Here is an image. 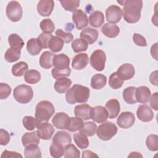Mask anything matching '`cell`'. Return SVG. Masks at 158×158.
Wrapping results in <instances>:
<instances>
[{
  "label": "cell",
  "mask_w": 158,
  "mask_h": 158,
  "mask_svg": "<svg viewBox=\"0 0 158 158\" xmlns=\"http://www.w3.org/2000/svg\"><path fill=\"white\" fill-rule=\"evenodd\" d=\"M146 145L149 150L156 151L158 150V136L154 134L149 135L146 140Z\"/></svg>",
  "instance_id": "cell-43"
},
{
  "label": "cell",
  "mask_w": 158,
  "mask_h": 158,
  "mask_svg": "<svg viewBox=\"0 0 158 158\" xmlns=\"http://www.w3.org/2000/svg\"><path fill=\"white\" fill-rule=\"evenodd\" d=\"M23 9L18 1H12L9 2L6 7V15L7 18L12 22H18L22 17Z\"/></svg>",
  "instance_id": "cell-6"
},
{
  "label": "cell",
  "mask_w": 158,
  "mask_h": 158,
  "mask_svg": "<svg viewBox=\"0 0 158 158\" xmlns=\"http://www.w3.org/2000/svg\"><path fill=\"white\" fill-rule=\"evenodd\" d=\"M83 154H82V157L84 158V157H98V156L97 154H96L95 153H94L93 152L91 151H84L83 152Z\"/></svg>",
  "instance_id": "cell-59"
},
{
  "label": "cell",
  "mask_w": 158,
  "mask_h": 158,
  "mask_svg": "<svg viewBox=\"0 0 158 158\" xmlns=\"http://www.w3.org/2000/svg\"><path fill=\"white\" fill-rule=\"evenodd\" d=\"M124 83V80L120 78L116 72L112 73L109 78V85L110 88L114 89H117L121 88Z\"/></svg>",
  "instance_id": "cell-44"
},
{
  "label": "cell",
  "mask_w": 158,
  "mask_h": 158,
  "mask_svg": "<svg viewBox=\"0 0 158 158\" xmlns=\"http://www.w3.org/2000/svg\"><path fill=\"white\" fill-rule=\"evenodd\" d=\"M109 117L108 112L106 107L102 106H97L91 110V118L94 122L101 123L106 122Z\"/></svg>",
  "instance_id": "cell-12"
},
{
  "label": "cell",
  "mask_w": 158,
  "mask_h": 158,
  "mask_svg": "<svg viewBox=\"0 0 158 158\" xmlns=\"http://www.w3.org/2000/svg\"><path fill=\"white\" fill-rule=\"evenodd\" d=\"M64 156L65 158H79L80 152L74 144L70 143L65 147Z\"/></svg>",
  "instance_id": "cell-41"
},
{
  "label": "cell",
  "mask_w": 158,
  "mask_h": 158,
  "mask_svg": "<svg viewBox=\"0 0 158 158\" xmlns=\"http://www.w3.org/2000/svg\"><path fill=\"white\" fill-rule=\"evenodd\" d=\"M52 65L54 68L57 69H65L69 67L70 59L65 54H56L52 58Z\"/></svg>",
  "instance_id": "cell-18"
},
{
  "label": "cell",
  "mask_w": 158,
  "mask_h": 158,
  "mask_svg": "<svg viewBox=\"0 0 158 158\" xmlns=\"http://www.w3.org/2000/svg\"><path fill=\"white\" fill-rule=\"evenodd\" d=\"M72 20L78 30L85 28L88 24V17L81 9H77L73 12Z\"/></svg>",
  "instance_id": "cell-10"
},
{
  "label": "cell",
  "mask_w": 158,
  "mask_h": 158,
  "mask_svg": "<svg viewBox=\"0 0 158 158\" xmlns=\"http://www.w3.org/2000/svg\"><path fill=\"white\" fill-rule=\"evenodd\" d=\"M107 110L108 115L110 118H115L118 115L120 110V103L116 99H111L109 100L105 106Z\"/></svg>",
  "instance_id": "cell-21"
},
{
  "label": "cell",
  "mask_w": 158,
  "mask_h": 158,
  "mask_svg": "<svg viewBox=\"0 0 158 158\" xmlns=\"http://www.w3.org/2000/svg\"><path fill=\"white\" fill-rule=\"evenodd\" d=\"M20 50L13 48H9L5 52L4 59L7 62L12 63L17 61L20 59Z\"/></svg>",
  "instance_id": "cell-36"
},
{
  "label": "cell",
  "mask_w": 158,
  "mask_h": 158,
  "mask_svg": "<svg viewBox=\"0 0 158 158\" xmlns=\"http://www.w3.org/2000/svg\"><path fill=\"white\" fill-rule=\"evenodd\" d=\"M40 27L42 31L44 33H51L54 32L55 29V25L50 19H43L41 22Z\"/></svg>",
  "instance_id": "cell-47"
},
{
  "label": "cell",
  "mask_w": 158,
  "mask_h": 158,
  "mask_svg": "<svg viewBox=\"0 0 158 158\" xmlns=\"http://www.w3.org/2000/svg\"><path fill=\"white\" fill-rule=\"evenodd\" d=\"M24 156L26 158H41V150L38 144H31L25 147Z\"/></svg>",
  "instance_id": "cell-29"
},
{
  "label": "cell",
  "mask_w": 158,
  "mask_h": 158,
  "mask_svg": "<svg viewBox=\"0 0 158 158\" xmlns=\"http://www.w3.org/2000/svg\"><path fill=\"white\" fill-rule=\"evenodd\" d=\"M80 36V38L85 40L88 44H92L98 40V31L96 29L88 27L81 31Z\"/></svg>",
  "instance_id": "cell-22"
},
{
  "label": "cell",
  "mask_w": 158,
  "mask_h": 158,
  "mask_svg": "<svg viewBox=\"0 0 158 158\" xmlns=\"http://www.w3.org/2000/svg\"><path fill=\"white\" fill-rule=\"evenodd\" d=\"M133 41L137 46L142 47L147 46V42L145 38L140 34L134 33L133 35Z\"/></svg>",
  "instance_id": "cell-53"
},
{
  "label": "cell",
  "mask_w": 158,
  "mask_h": 158,
  "mask_svg": "<svg viewBox=\"0 0 158 158\" xmlns=\"http://www.w3.org/2000/svg\"><path fill=\"white\" fill-rule=\"evenodd\" d=\"M28 69V64L23 62L20 61L15 64L12 67V73L15 77H21L25 73Z\"/></svg>",
  "instance_id": "cell-35"
},
{
  "label": "cell",
  "mask_w": 158,
  "mask_h": 158,
  "mask_svg": "<svg viewBox=\"0 0 158 158\" xmlns=\"http://www.w3.org/2000/svg\"><path fill=\"white\" fill-rule=\"evenodd\" d=\"M106 56L105 52L101 49L95 50L90 57V64L97 71H102L105 68Z\"/></svg>",
  "instance_id": "cell-7"
},
{
  "label": "cell",
  "mask_w": 158,
  "mask_h": 158,
  "mask_svg": "<svg viewBox=\"0 0 158 158\" xmlns=\"http://www.w3.org/2000/svg\"><path fill=\"white\" fill-rule=\"evenodd\" d=\"M136 115L138 119L144 122H150L154 117L152 110L146 104H142L138 106L136 110Z\"/></svg>",
  "instance_id": "cell-15"
},
{
  "label": "cell",
  "mask_w": 158,
  "mask_h": 158,
  "mask_svg": "<svg viewBox=\"0 0 158 158\" xmlns=\"http://www.w3.org/2000/svg\"><path fill=\"white\" fill-rule=\"evenodd\" d=\"M51 73L54 78L58 79L62 77H66L70 76L71 73V69H70V67L65 69H57L53 68Z\"/></svg>",
  "instance_id": "cell-50"
},
{
  "label": "cell",
  "mask_w": 158,
  "mask_h": 158,
  "mask_svg": "<svg viewBox=\"0 0 158 158\" xmlns=\"http://www.w3.org/2000/svg\"><path fill=\"white\" fill-rule=\"evenodd\" d=\"M72 84L70 79L66 77H62L57 79L54 85V88L59 93H64L69 89Z\"/></svg>",
  "instance_id": "cell-24"
},
{
  "label": "cell",
  "mask_w": 158,
  "mask_h": 158,
  "mask_svg": "<svg viewBox=\"0 0 158 158\" xmlns=\"http://www.w3.org/2000/svg\"><path fill=\"white\" fill-rule=\"evenodd\" d=\"M56 35L57 36L60 38L64 41V43H66L71 42L73 38V36L71 33L65 32L62 29H57L56 31Z\"/></svg>",
  "instance_id": "cell-51"
},
{
  "label": "cell",
  "mask_w": 158,
  "mask_h": 158,
  "mask_svg": "<svg viewBox=\"0 0 158 158\" xmlns=\"http://www.w3.org/2000/svg\"><path fill=\"white\" fill-rule=\"evenodd\" d=\"M157 44L158 43H156L153 44L151 48V54L152 57H154L156 60H157Z\"/></svg>",
  "instance_id": "cell-58"
},
{
  "label": "cell",
  "mask_w": 158,
  "mask_h": 158,
  "mask_svg": "<svg viewBox=\"0 0 158 158\" xmlns=\"http://www.w3.org/2000/svg\"><path fill=\"white\" fill-rule=\"evenodd\" d=\"M10 136L9 133L4 129L0 130V144L5 146L10 141Z\"/></svg>",
  "instance_id": "cell-54"
},
{
  "label": "cell",
  "mask_w": 158,
  "mask_h": 158,
  "mask_svg": "<svg viewBox=\"0 0 158 158\" xmlns=\"http://www.w3.org/2000/svg\"><path fill=\"white\" fill-rule=\"evenodd\" d=\"M73 139L75 143L80 149H86L89 146V140L86 135L81 133H75L73 135Z\"/></svg>",
  "instance_id": "cell-38"
},
{
  "label": "cell",
  "mask_w": 158,
  "mask_h": 158,
  "mask_svg": "<svg viewBox=\"0 0 158 158\" xmlns=\"http://www.w3.org/2000/svg\"><path fill=\"white\" fill-rule=\"evenodd\" d=\"M128 157H142V155H141L139 152H131L130 153V154L128 156Z\"/></svg>",
  "instance_id": "cell-60"
},
{
  "label": "cell",
  "mask_w": 158,
  "mask_h": 158,
  "mask_svg": "<svg viewBox=\"0 0 158 158\" xmlns=\"http://www.w3.org/2000/svg\"><path fill=\"white\" fill-rule=\"evenodd\" d=\"M23 127L29 131L33 130L37 126V122L35 118L32 116H25L22 120Z\"/></svg>",
  "instance_id": "cell-48"
},
{
  "label": "cell",
  "mask_w": 158,
  "mask_h": 158,
  "mask_svg": "<svg viewBox=\"0 0 158 158\" xmlns=\"http://www.w3.org/2000/svg\"><path fill=\"white\" fill-rule=\"evenodd\" d=\"M89 21L91 27L94 28H99L104 22V14L101 11L96 10L89 15Z\"/></svg>",
  "instance_id": "cell-26"
},
{
  "label": "cell",
  "mask_w": 158,
  "mask_h": 158,
  "mask_svg": "<svg viewBox=\"0 0 158 158\" xmlns=\"http://www.w3.org/2000/svg\"><path fill=\"white\" fill-rule=\"evenodd\" d=\"M123 19L129 23H135L141 18L143 7L141 0H127L123 4Z\"/></svg>",
  "instance_id": "cell-1"
},
{
  "label": "cell",
  "mask_w": 158,
  "mask_h": 158,
  "mask_svg": "<svg viewBox=\"0 0 158 158\" xmlns=\"http://www.w3.org/2000/svg\"><path fill=\"white\" fill-rule=\"evenodd\" d=\"M116 73L118 77L122 80H128L134 77L135 70L133 65L129 63H125L118 67Z\"/></svg>",
  "instance_id": "cell-14"
},
{
  "label": "cell",
  "mask_w": 158,
  "mask_h": 158,
  "mask_svg": "<svg viewBox=\"0 0 158 158\" xmlns=\"http://www.w3.org/2000/svg\"><path fill=\"white\" fill-rule=\"evenodd\" d=\"M151 96V91L146 86H141L136 89L135 97L136 101L139 103H147Z\"/></svg>",
  "instance_id": "cell-23"
},
{
  "label": "cell",
  "mask_w": 158,
  "mask_h": 158,
  "mask_svg": "<svg viewBox=\"0 0 158 158\" xmlns=\"http://www.w3.org/2000/svg\"><path fill=\"white\" fill-rule=\"evenodd\" d=\"M136 89V88L135 86H129L123 90V98L127 103L133 104L137 102L135 97Z\"/></svg>",
  "instance_id": "cell-32"
},
{
  "label": "cell",
  "mask_w": 158,
  "mask_h": 158,
  "mask_svg": "<svg viewBox=\"0 0 158 158\" xmlns=\"http://www.w3.org/2000/svg\"><path fill=\"white\" fill-rule=\"evenodd\" d=\"M53 125L58 129H67L70 123V117L64 112H57L52 119Z\"/></svg>",
  "instance_id": "cell-13"
},
{
  "label": "cell",
  "mask_w": 158,
  "mask_h": 158,
  "mask_svg": "<svg viewBox=\"0 0 158 158\" xmlns=\"http://www.w3.org/2000/svg\"><path fill=\"white\" fill-rule=\"evenodd\" d=\"M88 46V43L82 38H76L72 43V48L77 53L86 51Z\"/></svg>",
  "instance_id": "cell-40"
},
{
  "label": "cell",
  "mask_w": 158,
  "mask_h": 158,
  "mask_svg": "<svg viewBox=\"0 0 158 158\" xmlns=\"http://www.w3.org/2000/svg\"><path fill=\"white\" fill-rule=\"evenodd\" d=\"M92 107L87 104H79L75 106L74 109V114L76 117L87 120L91 118Z\"/></svg>",
  "instance_id": "cell-17"
},
{
  "label": "cell",
  "mask_w": 158,
  "mask_h": 158,
  "mask_svg": "<svg viewBox=\"0 0 158 158\" xmlns=\"http://www.w3.org/2000/svg\"><path fill=\"white\" fill-rule=\"evenodd\" d=\"M150 105L152 109L156 110L158 109V93L157 92L153 93L150 98Z\"/></svg>",
  "instance_id": "cell-56"
},
{
  "label": "cell",
  "mask_w": 158,
  "mask_h": 158,
  "mask_svg": "<svg viewBox=\"0 0 158 158\" xmlns=\"http://www.w3.org/2000/svg\"><path fill=\"white\" fill-rule=\"evenodd\" d=\"M101 31L106 36L113 38L118 35L120 33V28L117 25L106 23L102 27Z\"/></svg>",
  "instance_id": "cell-25"
},
{
  "label": "cell",
  "mask_w": 158,
  "mask_h": 158,
  "mask_svg": "<svg viewBox=\"0 0 158 158\" xmlns=\"http://www.w3.org/2000/svg\"><path fill=\"white\" fill-rule=\"evenodd\" d=\"M122 15V10L118 6L111 5L106 10V20L109 23L113 24L118 23L120 20Z\"/></svg>",
  "instance_id": "cell-8"
},
{
  "label": "cell",
  "mask_w": 158,
  "mask_h": 158,
  "mask_svg": "<svg viewBox=\"0 0 158 158\" xmlns=\"http://www.w3.org/2000/svg\"><path fill=\"white\" fill-rule=\"evenodd\" d=\"M97 130L96 124L93 122H86L84 123L83 127L80 130V132L86 136H92L95 135Z\"/></svg>",
  "instance_id": "cell-39"
},
{
  "label": "cell",
  "mask_w": 158,
  "mask_h": 158,
  "mask_svg": "<svg viewBox=\"0 0 158 158\" xmlns=\"http://www.w3.org/2000/svg\"><path fill=\"white\" fill-rule=\"evenodd\" d=\"M150 81L152 84H154V85H157V71L156 70L151 73L149 77Z\"/></svg>",
  "instance_id": "cell-57"
},
{
  "label": "cell",
  "mask_w": 158,
  "mask_h": 158,
  "mask_svg": "<svg viewBox=\"0 0 158 158\" xmlns=\"http://www.w3.org/2000/svg\"><path fill=\"white\" fill-rule=\"evenodd\" d=\"M54 7V2L52 0H41L37 4V10L41 16H49Z\"/></svg>",
  "instance_id": "cell-16"
},
{
  "label": "cell",
  "mask_w": 158,
  "mask_h": 158,
  "mask_svg": "<svg viewBox=\"0 0 158 158\" xmlns=\"http://www.w3.org/2000/svg\"><path fill=\"white\" fill-rule=\"evenodd\" d=\"M135 122L134 114L131 112H122L117 120V125L122 128L127 129L132 127Z\"/></svg>",
  "instance_id": "cell-9"
},
{
  "label": "cell",
  "mask_w": 158,
  "mask_h": 158,
  "mask_svg": "<svg viewBox=\"0 0 158 158\" xmlns=\"http://www.w3.org/2000/svg\"><path fill=\"white\" fill-rule=\"evenodd\" d=\"M40 139L37 131H34L30 133H25L22 137V143L23 146L26 147L27 146L31 144H38L40 143Z\"/></svg>",
  "instance_id": "cell-28"
},
{
  "label": "cell",
  "mask_w": 158,
  "mask_h": 158,
  "mask_svg": "<svg viewBox=\"0 0 158 158\" xmlns=\"http://www.w3.org/2000/svg\"><path fill=\"white\" fill-rule=\"evenodd\" d=\"M62 7L67 11L74 12L77 8L80 6V1L79 0H69V1H60Z\"/></svg>",
  "instance_id": "cell-45"
},
{
  "label": "cell",
  "mask_w": 158,
  "mask_h": 158,
  "mask_svg": "<svg viewBox=\"0 0 158 158\" xmlns=\"http://www.w3.org/2000/svg\"><path fill=\"white\" fill-rule=\"evenodd\" d=\"M8 42L11 48L19 50H20L24 45V42L22 38L19 35L15 33L11 34L9 36Z\"/></svg>",
  "instance_id": "cell-37"
},
{
  "label": "cell",
  "mask_w": 158,
  "mask_h": 158,
  "mask_svg": "<svg viewBox=\"0 0 158 158\" xmlns=\"http://www.w3.org/2000/svg\"><path fill=\"white\" fill-rule=\"evenodd\" d=\"M90 89L81 85H74L65 94V99L68 103L74 104L75 103L86 102L89 97Z\"/></svg>",
  "instance_id": "cell-2"
},
{
  "label": "cell",
  "mask_w": 158,
  "mask_h": 158,
  "mask_svg": "<svg viewBox=\"0 0 158 158\" xmlns=\"http://www.w3.org/2000/svg\"><path fill=\"white\" fill-rule=\"evenodd\" d=\"M11 93V88L6 83H0V99H6Z\"/></svg>",
  "instance_id": "cell-52"
},
{
  "label": "cell",
  "mask_w": 158,
  "mask_h": 158,
  "mask_svg": "<svg viewBox=\"0 0 158 158\" xmlns=\"http://www.w3.org/2000/svg\"><path fill=\"white\" fill-rule=\"evenodd\" d=\"M27 49L28 53L31 56H36L41 52L42 48L37 38H32L27 41Z\"/></svg>",
  "instance_id": "cell-31"
},
{
  "label": "cell",
  "mask_w": 158,
  "mask_h": 158,
  "mask_svg": "<svg viewBox=\"0 0 158 158\" xmlns=\"http://www.w3.org/2000/svg\"><path fill=\"white\" fill-rule=\"evenodd\" d=\"M13 95L18 102L27 104L31 101L33 97V91L30 86L20 85L15 88Z\"/></svg>",
  "instance_id": "cell-4"
},
{
  "label": "cell",
  "mask_w": 158,
  "mask_h": 158,
  "mask_svg": "<svg viewBox=\"0 0 158 158\" xmlns=\"http://www.w3.org/2000/svg\"><path fill=\"white\" fill-rule=\"evenodd\" d=\"M54 54L46 51L42 53L40 57V65L41 67L45 69H49L51 68L52 65V58L54 56Z\"/></svg>",
  "instance_id": "cell-30"
},
{
  "label": "cell",
  "mask_w": 158,
  "mask_h": 158,
  "mask_svg": "<svg viewBox=\"0 0 158 158\" xmlns=\"http://www.w3.org/2000/svg\"><path fill=\"white\" fill-rule=\"evenodd\" d=\"M37 133L39 137L44 140L50 139L54 132L52 125L48 122H43L37 125Z\"/></svg>",
  "instance_id": "cell-11"
},
{
  "label": "cell",
  "mask_w": 158,
  "mask_h": 158,
  "mask_svg": "<svg viewBox=\"0 0 158 158\" xmlns=\"http://www.w3.org/2000/svg\"><path fill=\"white\" fill-rule=\"evenodd\" d=\"M117 132L116 125L111 122H106L100 125L96 130L98 138L103 141L110 140Z\"/></svg>",
  "instance_id": "cell-5"
},
{
  "label": "cell",
  "mask_w": 158,
  "mask_h": 158,
  "mask_svg": "<svg viewBox=\"0 0 158 158\" xmlns=\"http://www.w3.org/2000/svg\"><path fill=\"white\" fill-rule=\"evenodd\" d=\"M41 79L40 73L36 70H29L24 75V80L29 84H36Z\"/></svg>",
  "instance_id": "cell-34"
},
{
  "label": "cell",
  "mask_w": 158,
  "mask_h": 158,
  "mask_svg": "<svg viewBox=\"0 0 158 158\" xmlns=\"http://www.w3.org/2000/svg\"><path fill=\"white\" fill-rule=\"evenodd\" d=\"M65 148L61 146H59L56 143H52L50 146L49 151L50 154L52 157L54 158H59L62 157L64 154Z\"/></svg>",
  "instance_id": "cell-46"
},
{
  "label": "cell",
  "mask_w": 158,
  "mask_h": 158,
  "mask_svg": "<svg viewBox=\"0 0 158 158\" xmlns=\"http://www.w3.org/2000/svg\"><path fill=\"white\" fill-rule=\"evenodd\" d=\"M83 120L77 117H70V123L67 129L69 131L74 132L80 130L83 126Z\"/></svg>",
  "instance_id": "cell-42"
},
{
  "label": "cell",
  "mask_w": 158,
  "mask_h": 158,
  "mask_svg": "<svg viewBox=\"0 0 158 158\" xmlns=\"http://www.w3.org/2000/svg\"><path fill=\"white\" fill-rule=\"evenodd\" d=\"M1 158H10V157H22V156L14 151H9L7 150H5L3 151L2 154L1 156Z\"/></svg>",
  "instance_id": "cell-55"
},
{
  "label": "cell",
  "mask_w": 158,
  "mask_h": 158,
  "mask_svg": "<svg viewBox=\"0 0 158 158\" xmlns=\"http://www.w3.org/2000/svg\"><path fill=\"white\" fill-rule=\"evenodd\" d=\"M89 57L86 53H80L76 55L72 62V67L75 70H82L88 65Z\"/></svg>",
  "instance_id": "cell-20"
},
{
  "label": "cell",
  "mask_w": 158,
  "mask_h": 158,
  "mask_svg": "<svg viewBox=\"0 0 158 158\" xmlns=\"http://www.w3.org/2000/svg\"><path fill=\"white\" fill-rule=\"evenodd\" d=\"M52 35L49 33H41L37 38V40L41 46V47L44 49L48 48V43L51 38L52 37Z\"/></svg>",
  "instance_id": "cell-49"
},
{
  "label": "cell",
  "mask_w": 158,
  "mask_h": 158,
  "mask_svg": "<svg viewBox=\"0 0 158 158\" xmlns=\"http://www.w3.org/2000/svg\"><path fill=\"white\" fill-rule=\"evenodd\" d=\"M64 41L58 36H52L49 41L48 48L53 52H57L62 50Z\"/></svg>",
  "instance_id": "cell-33"
},
{
  "label": "cell",
  "mask_w": 158,
  "mask_h": 158,
  "mask_svg": "<svg viewBox=\"0 0 158 158\" xmlns=\"http://www.w3.org/2000/svg\"><path fill=\"white\" fill-rule=\"evenodd\" d=\"M54 112V107L50 101H41L39 102L35 109V118L37 125L43 122H48Z\"/></svg>",
  "instance_id": "cell-3"
},
{
  "label": "cell",
  "mask_w": 158,
  "mask_h": 158,
  "mask_svg": "<svg viewBox=\"0 0 158 158\" xmlns=\"http://www.w3.org/2000/svg\"><path fill=\"white\" fill-rule=\"evenodd\" d=\"M72 141L71 135L67 131H59L56 132L52 138V143L59 146L65 147Z\"/></svg>",
  "instance_id": "cell-19"
},
{
  "label": "cell",
  "mask_w": 158,
  "mask_h": 158,
  "mask_svg": "<svg viewBox=\"0 0 158 158\" xmlns=\"http://www.w3.org/2000/svg\"><path fill=\"white\" fill-rule=\"evenodd\" d=\"M107 83V78L101 73L94 75L91 79V86L93 89H101L105 86Z\"/></svg>",
  "instance_id": "cell-27"
},
{
  "label": "cell",
  "mask_w": 158,
  "mask_h": 158,
  "mask_svg": "<svg viewBox=\"0 0 158 158\" xmlns=\"http://www.w3.org/2000/svg\"><path fill=\"white\" fill-rule=\"evenodd\" d=\"M157 14H156V12L154 15L152 16V23H154V24L156 26H157Z\"/></svg>",
  "instance_id": "cell-61"
}]
</instances>
